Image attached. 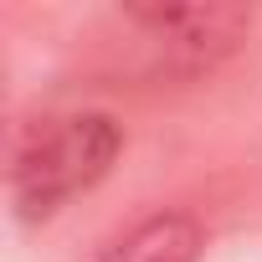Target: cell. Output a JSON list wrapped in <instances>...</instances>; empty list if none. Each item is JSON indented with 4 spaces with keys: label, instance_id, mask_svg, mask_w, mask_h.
Returning a JSON list of instances; mask_svg holds the SVG:
<instances>
[{
    "label": "cell",
    "instance_id": "6da1fadb",
    "mask_svg": "<svg viewBox=\"0 0 262 262\" xmlns=\"http://www.w3.org/2000/svg\"><path fill=\"white\" fill-rule=\"evenodd\" d=\"M123 149L113 113H62L36 123L11 165V201L21 221H52L72 195L93 190Z\"/></svg>",
    "mask_w": 262,
    "mask_h": 262
},
{
    "label": "cell",
    "instance_id": "7a4b0ae2",
    "mask_svg": "<svg viewBox=\"0 0 262 262\" xmlns=\"http://www.w3.org/2000/svg\"><path fill=\"white\" fill-rule=\"evenodd\" d=\"M123 16L185 72H211L252 31L247 6H128Z\"/></svg>",
    "mask_w": 262,
    "mask_h": 262
},
{
    "label": "cell",
    "instance_id": "3957f363",
    "mask_svg": "<svg viewBox=\"0 0 262 262\" xmlns=\"http://www.w3.org/2000/svg\"><path fill=\"white\" fill-rule=\"evenodd\" d=\"M206 252V231L195 216L185 211H155L144 221H134L128 231H118L98 262H201Z\"/></svg>",
    "mask_w": 262,
    "mask_h": 262
}]
</instances>
